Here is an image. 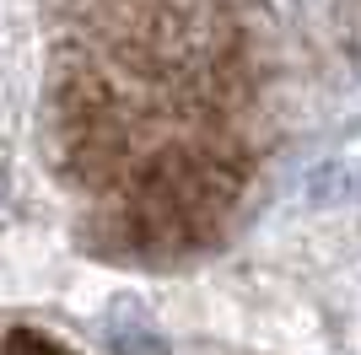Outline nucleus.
<instances>
[{
	"label": "nucleus",
	"mask_w": 361,
	"mask_h": 355,
	"mask_svg": "<svg viewBox=\"0 0 361 355\" xmlns=\"http://www.w3.org/2000/svg\"><path fill=\"white\" fill-rule=\"evenodd\" d=\"M54 49L60 167L119 232L200 237L238 205L270 103L254 0H103L75 11Z\"/></svg>",
	"instance_id": "obj_1"
},
{
	"label": "nucleus",
	"mask_w": 361,
	"mask_h": 355,
	"mask_svg": "<svg viewBox=\"0 0 361 355\" xmlns=\"http://www.w3.org/2000/svg\"><path fill=\"white\" fill-rule=\"evenodd\" d=\"M87 6H103V0H75V11H87Z\"/></svg>",
	"instance_id": "obj_2"
}]
</instances>
